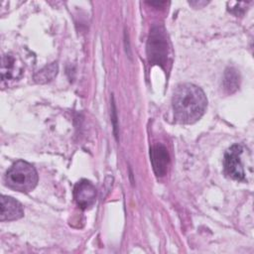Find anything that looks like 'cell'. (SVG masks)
Segmentation results:
<instances>
[{
  "instance_id": "3957f363",
  "label": "cell",
  "mask_w": 254,
  "mask_h": 254,
  "mask_svg": "<svg viewBox=\"0 0 254 254\" xmlns=\"http://www.w3.org/2000/svg\"><path fill=\"white\" fill-rule=\"evenodd\" d=\"M168 39L162 27H154L149 35L147 44L148 60L151 64L164 66L168 61Z\"/></svg>"
},
{
  "instance_id": "52a82bcc",
  "label": "cell",
  "mask_w": 254,
  "mask_h": 254,
  "mask_svg": "<svg viewBox=\"0 0 254 254\" xmlns=\"http://www.w3.org/2000/svg\"><path fill=\"white\" fill-rule=\"evenodd\" d=\"M151 163L155 174L159 177H163L168 169L170 163V156L167 148L162 144H156L150 151Z\"/></svg>"
},
{
  "instance_id": "5b68a950",
  "label": "cell",
  "mask_w": 254,
  "mask_h": 254,
  "mask_svg": "<svg viewBox=\"0 0 254 254\" xmlns=\"http://www.w3.org/2000/svg\"><path fill=\"white\" fill-rule=\"evenodd\" d=\"M73 198L81 209L92 207L96 200V190L87 180H80L73 188Z\"/></svg>"
},
{
  "instance_id": "9c48e42d",
  "label": "cell",
  "mask_w": 254,
  "mask_h": 254,
  "mask_svg": "<svg viewBox=\"0 0 254 254\" xmlns=\"http://www.w3.org/2000/svg\"><path fill=\"white\" fill-rule=\"evenodd\" d=\"M239 74L233 67L226 68L223 77V86L228 93H233L239 87Z\"/></svg>"
},
{
  "instance_id": "ba28073f",
  "label": "cell",
  "mask_w": 254,
  "mask_h": 254,
  "mask_svg": "<svg viewBox=\"0 0 254 254\" xmlns=\"http://www.w3.org/2000/svg\"><path fill=\"white\" fill-rule=\"evenodd\" d=\"M24 215L22 204L8 195L1 196V221H11L21 218Z\"/></svg>"
},
{
  "instance_id": "30bf717a",
  "label": "cell",
  "mask_w": 254,
  "mask_h": 254,
  "mask_svg": "<svg viewBox=\"0 0 254 254\" xmlns=\"http://www.w3.org/2000/svg\"><path fill=\"white\" fill-rule=\"evenodd\" d=\"M57 73H58V64L57 63H53L45 66L41 70H39L35 74L34 79L38 83H46L51 81L57 75Z\"/></svg>"
},
{
  "instance_id": "8992f818",
  "label": "cell",
  "mask_w": 254,
  "mask_h": 254,
  "mask_svg": "<svg viewBox=\"0 0 254 254\" xmlns=\"http://www.w3.org/2000/svg\"><path fill=\"white\" fill-rule=\"evenodd\" d=\"M23 73V65L19 59L13 54H6L2 59L1 75L3 81L18 79Z\"/></svg>"
},
{
  "instance_id": "6da1fadb",
  "label": "cell",
  "mask_w": 254,
  "mask_h": 254,
  "mask_svg": "<svg viewBox=\"0 0 254 254\" xmlns=\"http://www.w3.org/2000/svg\"><path fill=\"white\" fill-rule=\"evenodd\" d=\"M172 104L177 122L192 124L204 114L207 98L200 87L187 82L177 86L173 94Z\"/></svg>"
},
{
  "instance_id": "7a4b0ae2",
  "label": "cell",
  "mask_w": 254,
  "mask_h": 254,
  "mask_svg": "<svg viewBox=\"0 0 254 254\" xmlns=\"http://www.w3.org/2000/svg\"><path fill=\"white\" fill-rule=\"evenodd\" d=\"M5 183L8 188L14 190L29 192L34 190L38 184V174L31 164L19 160L6 172Z\"/></svg>"
},
{
  "instance_id": "277c9868",
  "label": "cell",
  "mask_w": 254,
  "mask_h": 254,
  "mask_svg": "<svg viewBox=\"0 0 254 254\" xmlns=\"http://www.w3.org/2000/svg\"><path fill=\"white\" fill-rule=\"evenodd\" d=\"M243 152V148L239 144H234L224 154L223 167L225 174L236 181H243L245 179V173L242 166L240 156Z\"/></svg>"
}]
</instances>
